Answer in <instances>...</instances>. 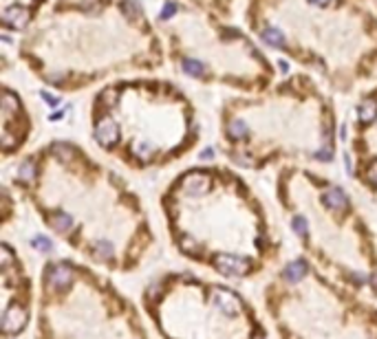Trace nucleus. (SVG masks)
I'll return each instance as SVG.
<instances>
[{"instance_id":"obj_1","label":"nucleus","mask_w":377,"mask_h":339,"mask_svg":"<svg viewBox=\"0 0 377 339\" xmlns=\"http://www.w3.org/2000/svg\"><path fill=\"white\" fill-rule=\"evenodd\" d=\"M214 269L223 276H234V278H241V276H247L251 271V264L249 260L241 256H230V253H219L214 258Z\"/></svg>"},{"instance_id":"obj_2","label":"nucleus","mask_w":377,"mask_h":339,"mask_svg":"<svg viewBox=\"0 0 377 339\" xmlns=\"http://www.w3.org/2000/svg\"><path fill=\"white\" fill-rule=\"evenodd\" d=\"M212 302L221 313L225 315H239L243 311V302L234 291L223 289V286H212Z\"/></svg>"},{"instance_id":"obj_3","label":"nucleus","mask_w":377,"mask_h":339,"mask_svg":"<svg viewBox=\"0 0 377 339\" xmlns=\"http://www.w3.org/2000/svg\"><path fill=\"white\" fill-rule=\"evenodd\" d=\"M95 139L100 141V145H104V148H113V145L120 141V128H117V123L113 119H102L97 121V126H95Z\"/></svg>"},{"instance_id":"obj_4","label":"nucleus","mask_w":377,"mask_h":339,"mask_svg":"<svg viewBox=\"0 0 377 339\" xmlns=\"http://www.w3.org/2000/svg\"><path fill=\"white\" fill-rule=\"evenodd\" d=\"M181 187L190 196H201L210 187V176L203 174V172H188L181 179Z\"/></svg>"},{"instance_id":"obj_5","label":"nucleus","mask_w":377,"mask_h":339,"mask_svg":"<svg viewBox=\"0 0 377 339\" xmlns=\"http://www.w3.org/2000/svg\"><path fill=\"white\" fill-rule=\"evenodd\" d=\"M0 20H3L7 27H11V29H25L27 22H29V11L22 9V7H9L7 11H3Z\"/></svg>"},{"instance_id":"obj_6","label":"nucleus","mask_w":377,"mask_h":339,"mask_svg":"<svg viewBox=\"0 0 377 339\" xmlns=\"http://www.w3.org/2000/svg\"><path fill=\"white\" fill-rule=\"evenodd\" d=\"M322 201H324V205L327 207H331V209H338V211H342V209H346V205H349V198H346V194L340 187H329L327 192L322 194Z\"/></svg>"},{"instance_id":"obj_7","label":"nucleus","mask_w":377,"mask_h":339,"mask_svg":"<svg viewBox=\"0 0 377 339\" xmlns=\"http://www.w3.org/2000/svg\"><path fill=\"white\" fill-rule=\"evenodd\" d=\"M305 273H307V262L305 260H293L283 269V276H285V280H289V282H298Z\"/></svg>"},{"instance_id":"obj_8","label":"nucleus","mask_w":377,"mask_h":339,"mask_svg":"<svg viewBox=\"0 0 377 339\" xmlns=\"http://www.w3.org/2000/svg\"><path fill=\"white\" fill-rule=\"evenodd\" d=\"M358 117L362 123H371L377 117V99H366L364 104L358 108Z\"/></svg>"},{"instance_id":"obj_9","label":"nucleus","mask_w":377,"mask_h":339,"mask_svg":"<svg viewBox=\"0 0 377 339\" xmlns=\"http://www.w3.org/2000/svg\"><path fill=\"white\" fill-rule=\"evenodd\" d=\"M51 227H53V229H57L60 234H66L73 227V220H71L69 214L57 211V214H53V218H51Z\"/></svg>"},{"instance_id":"obj_10","label":"nucleus","mask_w":377,"mask_h":339,"mask_svg":"<svg viewBox=\"0 0 377 339\" xmlns=\"http://www.w3.org/2000/svg\"><path fill=\"white\" fill-rule=\"evenodd\" d=\"M176 242H179V249H181V251H183V253H188V256H192V258L199 256V251H201L199 242H196L194 238H192V236H181V238L176 240Z\"/></svg>"},{"instance_id":"obj_11","label":"nucleus","mask_w":377,"mask_h":339,"mask_svg":"<svg viewBox=\"0 0 377 339\" xmlns=\"http://www.w3.org/2000/svg\"><path fill=\"white\" fill-rule=\"evenodd\" d=\"M181 66H183V71H186L190 77H203L205 75V66L199 60H190V57H188V60H183Z\"/></svg>"},{"instance_id":"obj_12","label":"nucleus","mask_w":377,"mask_h":339,"mask_svg":"<svg viewBox=\"0 0 377 339\" xmlns=\"http://www.w3.org/2000/svg\"><path fill=\"white\" fill-rule=\"evenodd\" d=\"M263 40L267 42V44H271V47H283V44H285V35L280 33L278 29L269 27V29H265V31H263Z\"/></svg>"},{"instance_id":"obj_13","label":"nucleus","mask_w":377,"mask_h":339,"mask_svg":"<svg viewBox=\"0 0 377 339\" xmlns=\"http://www.w3.org/2000/svg\"><path fill=\"white\" fill-rule=\"evenodd\" d=\"M227 132H230L232 139H243V137L247 135V123L241 121V119H234L230 123V128H227Z\"/></svg>"},{"instance_id":"obj_14","label":"nucleus","mask_w":377,"mask_h":339,"mask_svg":"<svg viewBox=\"0 0 377 339\" xmlns=\"http://www.w3.org/2000/svg\"><path fill=\"white\" fill-rule=\"evenodd\" d=\"M35 176V167H33V163L31 161H22L20 163V167H18V179L20 181H25V183H29Z\"/></svg>"},{"instance_id":"obj_15","label":"nucleus","mask_w":377,"mask_h":339,"mask_svg":"<svg viewBox=\"0 0 377 339\" xmlns=\"http://www.w3.org/2000/svg\"><path fill=\"white\" fill-rule=\"evenodd\" d=\"M124 11H126V16L128 18H139L142 16V3H139V0H124Z\"/></svg>"},{"instance_id":"obj_16","label":"nucleus","mask_w":377,"mask_h":339,"mask_svg":"<svg viewBox=\"0 0 377 339\" xmlns=\"http://www.w3.org/2000/svg\"><path fill=\"white\" fill-rule=\"evenodd\" d=\"M33 247L40 249V251H51V249H53V242H51L49 238H44V236H35V238H33Z\"/></svg>"},{"instance_id":"obj_17","label":"nucleus","mask_w":377,"mask_h":339,"mask_svg":"<svg viewBox=\"0 0 377 339\" xmlns=\"http://www.w3.org/2000/svg\"><path fill=\"white\" fill-rule=\"evenodd\" d=\"M53 152H55L60 159H64V161H69L71 154H73L71 145H66V143H55V145H53Z\"/></svg>"},{"instance_id":"obj_18","label":"nucleus","mask_w":377,"mask_h":339,"mask_svg":"<svg viewBox=\"0 0 377 339\" xmlns=\"http://www.w3.org/2000/svg\"><path fill=\"white\" fill-rule=\"evenodd\" d=\"M135 152H137V157L142 161H148V159H150V154H152V145L150 143H139L135 148Z\"/></svg>"},{"instance_id":"obj_19","label":"nucleus","mask_w":377,"mask_h":339,"mask_svg":"<svg viewBox=\"0 0 377 339\" xmlns=\"http://www.w3.org/2000/svg\"><path fill=\"white\" fill-rule=\"evenodd\" d=\"M293 231L298 234L300 238H307V236H309V229H307L305 218H295V220H293Z\"/></svg>"},{"instance_id":"obj_20","label":"nucleus","mask_w":377,"mask_h":339,"mask_svg":"<svg viewBox=\"0 0 377 339\" xmlns=\"http://www.w3.org/2000/svg\"><path fill=\"white\" fill-rule=\"evenodd\" d=\"M315 157L320 159V161H331V159H333V150H331V145H329V143H324L322 148L315 152Z\"/></svg>"},{"instance_id":"obj_21","label":"nucleus","mask_w":377,"mask_h":339,"mask_svg":"<svg viewBox=\"0 0 377 339\" xmlns=\"http://www.w3.org/2000/svg\"><path fill=\"white\" fill-rule=\"evenodd\" d=\"M174 13H176V5H174V3H166V5H164V11H161V20L172 18Z\"/></svg>"},{"instance_id":"obj_22","label":"nucleus","mask_w":377,"mask_h":339,"mask_svg":"<svg viewBox=\"0 0 377 339\" xmlns=\"http://www.w3.org/2000/svg\"><path fill=\"white\" fill-rule=\"evenodd\" d=\"M102 99H104V104L115 106V101H117V91H115V88H108V91L102 95Z\"/></svg>"},{"instance_id":"obj_23","label":"nucleus","mask_w":377,"mask_h":339,"mask_svg":"<svg viewBox=\"0 0 377 339\" xmlns=\"http://www.w3.org/2000/svg\"><path fill=\"white\" fill-rule=\"evenodd\" d=\"M42 97H44V101H47L49 106H57V104H60V99H57L55 95H49L47 91H42Z\"/></svg>"},{"instance_id":"obj_24","label":"nucleus","mask_w":377,"mask_h":339,"mask_svg":"<svg viewBox=\"0 0 377 339\" xmlns=\"http://www.w3.org/2000/svg\"><path fill=\"white\" fill-rule=\"evenodd\" d=\"M368 176H371V181H373L375 185H377V161H375V163L371 165V170H368Z\"/></svg>"},{"instance_id":"obj_25","label":"nucleus","mask_w":377,"mask_h":339,"mask_svg":"<svg viewBox=\"0 0 377 339\" xmlns=\"http://www.w3.org/2000/svg\"><path fill=\"white\" fill-rule=\"evenodd\" d=\"M368 282H371V289L377 293V271H375V273H371V280H368Z\"/></svg>"},{"instance_id":"obj_26","label":"nucleus","mask_w":377,"mask_h":339,"mask_svg":"<svg viewBox=\"0 0 377 339\" xmlns=\"http://www.w3.org/2000/svg\"><path fill=\"white\" fill-rule=\"evenodd\" d=\"M311 3H313V5H318V7H327V5L331 3V0H311Z\"/></svg>"},{"instance_id":"obj_27","label":"nucleus","mask_w":377,"mask_h":339,"mask_svg":"<svg viewBox=\"0 0 377 339\" xmlns=\"http://www.w3.org/2000/svg\"><path fill=\"white\" fill-rule=\"evenodd\" d=\"M212 154H214V152H212V150H205V152H203V154H201V159H210V157H212Z\"/></svg>"},{"instance_id":"obj_28","label":"nucleus","mask_w":377,"mask_h":339,"mask_svg":"<svg viewBox=\"0 0 377 339\" xmlns=\"http://www.w3.org/2000/svg\"><path fill=\"white\" fill-rule=\"evenodd\" d=\"M251 339H265V335H263V333H256V335L251 337Z\"/></svg>"}]
</instances>
